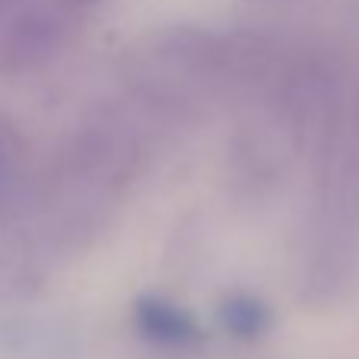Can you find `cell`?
Here are the masks:
<instances>
[{"mask_svg":"<svg viewBox=\"0 0 359 359\" xmlns=\"http://www.w3.org/2000/svg\"><path fill=\"white\" fill-rule=\"evenodd\" d=\"M70 16L45 0L20 10L0 32V74L22 76L41 70L67 41Z\"/></svg>","mask_w":359,"mask_h":359,"instance_id":"6da1fadb","label":"cell"},{"mask_svg":"<svg viewBox=\"0 0 359 359\" xmlns=\"http://www.w3.org/2000/svg\"><path fill=\"white\" fill-rule=\"evenodd\" d=\"M134 327L149 344L165 346V350H184V346L201 340L194 315L182 309L178 302L163 296H143L134 305Z\"/></svg>","mask_w":359,"mask_h":359,"instance_id":"7a4b0ae2","label":"cell"},{"mask_svg":"<svg viewBox=\"0 0 359 359\" xmlns=\"http://www.w3.org/2000/svg\"><path fill=\"white\" fill-rule=\"evenodd\" d=\"M217 318L223 331L236 340H261L273 325V315L264 299L251 296V292H232L219 302Z\"/></svg>","mask_w":359,"mask_h":359,"instance_id":"3957f363","label":"cell"},{"mask_svg":"<svg viewBox=\"0 0 359 359\" xmlns=\"http://www.w3.org/2000/svg\"><path fill=\"white\" fill-rule=\"evenodd\" d=\"M48 7H55V10H61L64 16H80V13H86V10H93L99 0H45Z\"/></svg>","mask_w":359,"mask_h":359,"instance_id":"277c9868","label":"cell"},{"mask_svg":"<svg viewBox=\"0 0 359 359\" xmlns=\"http://www.w3.org/2000/svg\"><path fill=\"white\" fill-rule=\"evenodd\" d=\"M4 165H7V147L0 143V178H4Z\"/></svg>","mask_w":359,"mask_h":359,"instance_id":"5b68a950","label":"cell"},{"mask_svg":"<svg viewBox=\"0 0 359 359\" xmlns=\"http://www.w3.org/2000/svg\"><path fill=\"white\" fill-rule=\"evenodd\" d=\"M7 4L10 0H0V16H4V10H7Z\"/></svg>","mask_w":359,"mask_h":359,"instance_id":"8992f818","label":"cell"}]
</instances>
